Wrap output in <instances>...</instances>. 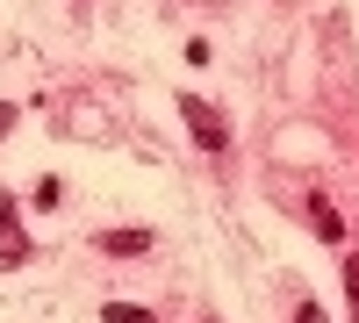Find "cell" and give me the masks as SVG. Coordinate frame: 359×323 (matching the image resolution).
I'll use <instances>...</instances> for the list:
<instances>
[{
	"label": "cell",
	"mask_w": 359,
	"mask_h": 323,
	"mask_svg": "<svg viewBox=\"0 0 359 323\" xmlns=\"http://www.w3.org/2000/svg\"><path fill=\"white\" fill-rule=\"evenodd\" d=\"M180 123L194 130L201 151H230V123H223V108H208L201 94H180Z\"/></svg>",
	"instance_id": "1"
},
{
	"label": "cell",
	"mask_w": 359,
	"mask_h": 323,
	"mask_svg": "<svg viewBox=\"0 0 359 323\" xmlns=\"http://www.w3.org/2000/svg\"><path fill=\"white\" fill-rule=\"evenodd\" d=\"M101 323H158V316L144 309V302H108V309H101Z\"/></svg>",
	"instance_id": "5"
},
{
	"label": "cell",
	"mask_w": 359,
	"mask_h": 323,
	"mask_svg": "<svg viewBox=\"0 0 359 323\" xmlns=\"http://www.w3.org/2000/svg\"><path fill=\"white\" fill-rule=\"evenodd\" d=\"M294 323H323V309H316V302H302V316H294Z\"/></svg>",
	"instance_id": "7"
},
{
	"label": "cell",
	"mask_w": 359,
	"mask_h": 323,
	"mask_svg": "<svg viewBox=\"0 0 359 323\" xmlns=\"http://www.w3.org/2000/svg\"><path fill=\"white\" fill-rule=\"evenodd\" d=\"M309 223H316V238H323V245H338V238H345V216L331 209V201H309Z\"/></svg>",
	"instance_id": "4"
},
{
	"label": "cell",
	"mask_w": 359,
	"mask_h": 323,
	"mask_svg": "<svg viewBox=\"0 0 359 323\" xmlns=\"http://www.w3.org/2000/svg\"><path fill=\"white\" fill-rule=\"evenodd\" d=\"M345 302H352V316H359V259H345Z\"/></svg>",
	"instance_id": "6"
},
{
	"label": "cell",
	"mask_w": 359,
	"mask_h": 323,
	"mask_svg": "<svg viewBox=\"0 0 359 323\" xmlns=\"http://www.w3.org/2000/svg\"><path fill=\"white\" fill-rule=\"evenodd\" d=\"M22 259H29V230H22V216H15V194L0 187V266L15 273Z\"/></svg>",
	"instance_id": "2"
},
{
	"label": "cell",
	"mask_w": 359,
	"mask_h": 323,
	"mask_svg": "<svg viewBox=\"0 0 359 323\" xmlns=\"http://www.w3.org/2000/svg\"><path fill=\"white\" fill-rule=\"evenodd\" d=\"M101 252L108 259H137V252H151V230H101Z\"/></svg>",
	"instance_id": "3"
}]
</instances>
